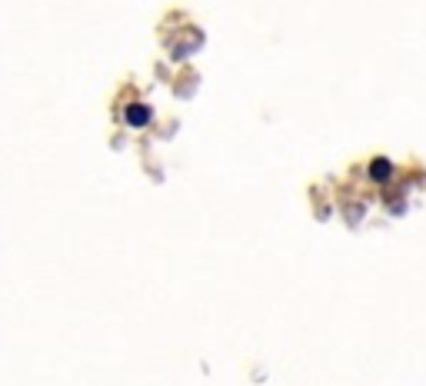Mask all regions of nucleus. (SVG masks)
<instances>
[{"instance_id":"f257e3e1","label":"nucleus","mask_w":426,"mask_h":386,"mask_svg":"<svg viewBox=\"0 0 426 386\" xmlns=\"http://www.w3.org/2000/svg\"><path fill=\"white\" fill-rule=\"evenodd\" d=\"M127 123H130V127H147V123H150V107L130 103V107H127Z\"/></svg>"},{"instance_id":"f03ea898","label":"nucleus","mask_w":426,"mask_h":386,"mask_svg":"<svg viewBox=\"0 0 426 386\" xmlns=\"http://www.w3.org/2000/svg\"><path fill=\"white\" fill-rule=\"evenodd\" d=\"M370 177L373 180H386V177H390V160H383V157H380V160H373V164H370Z\"/></svg>"}]
</instances>
